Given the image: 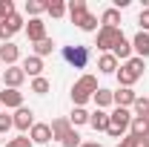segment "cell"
Segmentation results:
<instances>
[{
  "label": "cell",
  "instance_id": "obj_38",
  "mask_svg": "<svg viewBox=\"0 0 149 147\" xmlns=\"http://www.w3.org/2000/svg\"><path fill=\"white\" fill-rule=\"evenodd\" d=\"M80 147H103V144H100V141H83Z\"/></svg>",
  "mask_w": 149,
  "mask_h": 147
},
{
  "label": "cell",
  "instance_id": "obj_16",
  "mask_svg": "<svg viewBox=\"0 0 149 147\" xmlns=\"http://www.w3.org/2000/svg\"><path fill=\"white\" fill-rule=\"evenodd\" d=\"M89 124H92L97 133H106V130H109V112H106V110H95V112H89Z\"/></svg>",
  "mask_w": 149,
  "mask_h": 147
},
{
  "label": "cell",
  "instance_id": "obj_26",
  "mask_svg": "<svg viewBox=\"0 0 149 147\" xmlns=\"http://www.w3.org/2000/svg\"><path fill=\"white\" fill-rule=\"evenodd\" d=\"M49 87H52L49 78H43V75H40V78H32V92H37V95H46Z\"/></svg>",
  "mask_w": 149,
  "mask_h": 147
},
{
  "label": "cell",
  "instance_id": "obj_39",
  "mask_svg": "<svg viewBox=\"0 0 149 147\" xmlns=\"http://www.w3.org/2000/svg\"><path fill=\"white\" fill-rule=\"evenodd\" d=\"M138 147H149V139H138Z\"/></svg>",
  "mask_w": 149,
  "mask_h": 147
},
{
  "label": "cell",
  "instance_id": "obj_27",
  "mask_svg": "<svg viewBox=\"0 0 149 147\" xmlns=\"http://www.w3.org/2000/svg\"><path fill=\"white\" fill-rule=\"evenodd\" d=\"M132 107H135V115H141V118H149V98H141V95H138Z\"/></svg>",
  "mask_w": 149,
  "mask_h": 147
},
{
  "label": "cell",
  "instance_id": "obj_6",
  "mask_svg": "<svg viewBox=\"0 0 149 147\" xmlns=\"http://www.w3.org/2000/svg\"><path fill=\"white\" fill-rule=\"evenodd\" d=\"M23 81H26V72H23L20 66H6V69H3V87H6V90H17Z\"/></svg>",
  "mask_w": 149,
  "mask_h": 147
},
{
  "label": "cell",
  "instance_id": "obj_17",
  "mask_svg": "<svg viewBox=\"0 0 149 147\" xmlns=\"http://www.w3.org/2000/svg\"><path fill=\"white\" fill-rule=\"evenodd\" d=\"M132 52H138V58H149V32H138L135 35Z\"/></svg>",
  "mask_w": 149,
  "mask_h": 147
},
{
  "label": "cell",
  "instance_id": "obj_5",
  "mask_svg": "<svg viewBox=\"0 0 149 147\" xmlns=\"http://www.w3.org/2000/svg\"><path fill=\"white\" fill-rule=\"evenodd\" d=\"M120 37H123L120 29H106V26H100V29H97V43H95V46H97L100 52H112V46H115Z\"/></svg>",
  "mask_w": 149,
  "mask_h": 147
},
{
  "label": "cell",
  "instance_id": "obj_12",
  "mask_svg": "<svg viewBox=\"0 0 149 147\" xmlns=\"http://www.w3.org/2000/svg\"><path fill=\"white\" fill-rule=\"evenodd\" d=\"M66 15L72 18V23L80 26V23L86 20V15H89V12H86V0H72V3L66 6Z\"/></svg>",
  "mask_w": 149,
  "mask_h": 147
},
{
  "label": "cell",
  "instance_id": "obj_18",
  "mask_svg": "<svg viewBox=\"0 0 149 147\" xmlns=\"http://www.w3.org/2000/svg\"><path fill=\"white\" fill-rule=\"evenodd\" d=\"M112 55L118 58V61H129V58H132V43L126 40V37H120V40L112 46Z\"/></svg>",
  "mask_w": 149,
  "mask_h": 147
},
{
  "label": "cell",
  "instance_id": "obj_9",
  "mask_svg": "<svg viewBox=\"0 0 149 147\" xmlns=\"http://www.w3.org/2000/svg\"><path fill=\"white\" fill-rule=\"evenodd\" d=\"M29 139H32V144H49L52 141V127L35 121V127L29 130Z\"/></svg>",
  "mask_w": 149,
  "mask_h": 147
},
{
  "label": "cell",
  "instance_id": "obj_25",
  "mask_svg": "<svg viewBox=\"0 0 149 147\" xmlns=\"http://www.w3.org/2000/svg\"><path fill=\"white\" fill-rule=\"evenodd\" d=\"M46 12H49L52 18H63V15H66V3H63V0H46Z\"/></svg>",
  "mask_w": 149,
  "mask_h": 147
},
{
  "label": "cell",
  "instance_id": "obj_21",
  "mask_svg": "<svg viewBox=\"0 0 149 147\" xmlns=\"http://www.w3.org/2000/svg\"><path fill=\"white\" fill-rule=\"evenodd\" d=\"M49 127H52V139L63 141V136H66V133L72 130V124H69V118H55V121H52Z\"/></svg>",
  "mask_w": 149,
  "mask_h": 147
},
{
  "label": "cell",
  "instance_id": "obj_19",
  "mask_svg": "<svg viewBox=\"0 0 149 147\" xmlns=\"http://www.w3.org/2000/svg\"><path fill=\"white\" fill-rule=\"evenodd\" d=\"M97 69H100V72H118V58L112 55V52H103V55L97 58Z\"/></svg>",
  "mask_w": 149,
  "mask_h": 147
},
{
  "label": "cell",
  "instance_id": "obj_33",
  "mask_svg": "<svg viewBox=\"0 0 149 147\" xmlns=\"http://www.w3.org/2000/svg\"><path fill=\"white\" fill-rule=\"evenodd\" d=\"M6 147H32V139L29 136H17V139H9Z\"/></svg>",
  "mask_w": 149,
  "mask_h": 147
},
{
  "label": "cell",
  "instance_id": "obj_32",
  "mask_svg": "<svg viewBox=\"0 0 149 147\" xmlns=\"http://www.w3.org/2000/svg\"><path fill=\"white\" fill-rule=\"evenodd\" d=\"M12 127H15V118H12L9 112H0V136H3V133H9Z\"/></svg>",
  "mask_w": 149,
  "mask_h": 147
},
{
  "label": "cell",
  "instance_id": "obj_37",
  "mask_svg": "<svg viewBox=\"0 0 149 147\" xmlns=\"http://www.w3.org/2000/svg\"><path fill=\"white\" fill-rule=\"evenodd\" d=\"M118 147H138V139H135V136H129V133H126V136L120 139V144H118Z\"/></svg>",
  "mask_w": 149,
  "mask_h": 147
},
{
  "label": "cell",
  "instance_id": "obj_29",
  "mask_svg": "<svg viewBox=\"0 0 149 147\" xmlns=\"http://www.w3.org/2000/svg\"><path fill=\"white\" fill-rule=\"evenodd\" d=\"M3 23H6V26H9L12 32H20V29H26V23H23V18H20L17 12H15V15H9V18L3 20Z\"/></svg>",
  "mask_w": 149,
  "mask_h": 147
},
{
  "label": "cell",
  "instance_id": "obj_22",
  "mask_svg": "<svg viewBox=\"0 0 149 147\" xmlns=\"http://www.w3.org/2000/svg\"><path fill=\"white\" fill-rule=\"evenodd\" d=\"M118 23H120V12L118 9H106L100 15V26H106V29H118Z\"/></svg>",
  "mask_w": 149,
  "mask_h": 147
},
{
  "label": "cell",
  "instance_id": "obj_10",
  "mask_svg": "<svg viewBox=\"0 0 149 147\" xmlns=\"http://www.w3.org/2000/svg\"><path fill=\"white\" fill-rule=\"evenodd\" d=\"M26 37L32 40V43H40L43 37H46V23L40 18H32L29 23H26Z\"/></svg>",
  "mask_w": 149,
  "mask_h": 147
},
{
  "label": "cell",
  "instance_id": "obj_20",
  "mask_svg": "<svg viewBox=\"0 0 149 147\" xmlns=\"http://www.w3.org/2000/svg\"><path fill=\"white\" fill-rule=\"evenodd\" d=\"M92 101L97 104V110H106L115 104V98H112V90H103V87H97V92L92 95Z\"/></svg>",
  "mask_w": 149,
  "mask_h": 147
},
{
  "label": "cell",
  "instance_id": "obj_15",
  "mask_svg": "<svg viewBox=\"0 0 149 147\" xmlns=\"http://www.w3.org/2000/svg\"><path fill=\"white\" fill-rule=\"evenodd\" d=\"M129 136H135V139H149V118H141V115H132V124H129Z\"/></svg>",
  "mask_w": 149,
  "mask_h": 147
},
{
  "label": "cell",
  "instance_id": "obj_31",
  "mask_svg": "<svg viewBox=\"0 0 149 147\" xmlns=\"http://www.w3.org/2000/svg\"><path fill=\"white\" fill-rule=\"evenodd\" d=\"M9 15H15V3L12 0H0V23L9 18Z\"/></svg>",
  "mask_w": 149,
  "mask_h": 147
},
{
  "label": "cell",
  "instance_id": "obj_14",
  "mask_svg": "<svg viewBox=\"0 0 149 147\" xmlns=\"http://www.w3.org/2000/svg\"><path fill=\"white\" fill-rule=\"evenodd\" d=\"M20 69L26 72V78L32 75V78H40V72H43V58H37V55H29L23 64H20Z\"/></svg>",
  "mask_w": 149,
  "mask_h": 147
},
{
  "label": "cell",
  "instance_id": "obj_34",
  "mask_svg": "<svg viewBox=\"0 0 149 147\" xmlns=\"http://www.w3.org/2000/svg\"><path fill=\"white\" fill-rule=\"evenodd\" d=\"M80 29H83V32H97V18H95V15H86V20L80 23Z\"/></svg>",
  "mask_w": 149,
  "mask_h": 147
},
{
  "label": "cell",
  "instance_id": "obj_1",
  "mask_svg": "<svg viewBox=\"0 0 149 147\" xmlns=\"http://www.w3.org/2000/svg\"><path fill=\"white\" fill-rule=\"evenodd\" d=\"M95 92H97V78H95V75H80V78L74 81V87H72V101H74V107H83Z\"/></svg>",
  "mask_w": 149,
  "mask_h": 147
},
{
  "label": "cell",
  "instance_id": "obj_4",
  "mask_svg": "<svg viewBox=\"0 0 149 147\" xmlns=\"http://www.w3.org/2000/svg\"><path fill=\"white\" fill-rule=\"evenodd\" d=\"M63 58H66V64H72L74 69H83L86 64H89V49L86 46H63Z\"/></svg>",
  "mask_w": 149,
  "mask_h": 147
},
{
  "label": "cell",
  "instance_id": "obj_36",
  "mask_svg": "<svg viewBox=\"0 0 149 147\" xmlns=\"http://www.w3.org/2000/svg\"><path fill=\"white\" fill-rule=\"evenodd\" d=\"M12 35H15V32H12L6 23H0V40H3V43H9V40H12Z\"/></svg>",
  "mask_w": 149,
  "mask_h": 147
},
{
  "label": "cell",
  "instance_id": "obj_8",
  "mask_svg": "<svg viewBox=\"0 0 149 147\" xmlns=\"http://www.w3.org/2000/svg\"><path fill=\"white\" fill-rule=\"evenodd\" d=\"M12 118H15V127H17L20 133H26V130L35 127V110H29V107H20Z\"/></svg>",
  "mask_w": 149,
  "mask_h": 147
},
{
  "label": "cell",
  "instance_id": "obj_2",
  "mask_svg": "<svg viewBox=\"0 0 149 147\" xmlns=\"http://www.w3.org/2000/svg\"><path fill=\"white\" fill-rule=\"evenodd\" d=\"M143 69H146V66H143V58H138V55L129 58V61H126V64H123V66L115 72V75H118V84L132 90V84H135V81L143 75Z\"/></svg>",
  "mask_w": 149,
  "mask_h": 147
},
{
  "label": "cell",
  "instance_id": "obj_7",
  "mask_svg": "<svg viewBox=\"0 0 149 147\" xmlns=\"http://www.w3.org/2000/svg\"><path fill=\"white\" fill-rule=\"evenodd\" d=\"M0 107H6V110H20V107H23V92L3 87V92H0Z\"/></svg>",
  "mask_w": 149,
  "mask_h": 147
},
{
  "label": "cell",
  "instance_id": "obj_24",
  "mask_svg": "<svg viewBox=\"0 0 149 147\" xmlns=\"http://www.w3.org/2000/svg\"><path fill=\"white\" fill-rule=\"evenodd\" d=\"M69 124H72V127L89 124V112L83 110V107H74V110H72V115H69Z\"/></svg>",
  "mask_w": 149,
  "mask_h": 147
},
{
  "label": "cell",
  "instance_id": "obj_30",
  "mask_svg": "<svg viewBox=\"0 0 149 147\" xmlns=\"http://www.w3.org/2000/svg\"><path fill=\"white\" fill-rule=\"evenodd\" d=\"M60 144H63V147H80V144H83V141H80V136H77V130H69V133H66V136H63V141H60Z\"/></svg>",
  "mask_w": 149,
  "mask_h": 147
},
{
  "label": "cell",
  "instance_id": "obj_28",
  "mask_svg": "<svg viewBox=\"0 0 149 147\" xmlns=\"http://www.w3.org/2000/svg\"><path fill=\"white\" fill-rule=\"evenodd\" d=\"M40 12H46V3H43V0H26V15L37 18Z\"/></svg>",
  "mask_w": 149,
  "mask_h": 147
},
{
  "label": "cell",
  "instance_id": "obj_3",
  "mask_svg": "<svg viewBox=\"0 0 149 147\" xmlns=\"http://www.w3.org/2000/svg\"><path fill=\"white\" fill-rule=\"evenodd\" d=\"M129 124H132V112L123 110V107H115V110L109 112V133L112 139H120V136H126L129 133Z\"/></svg>",
  "mask_w": 149,
  "mask_h": 147
},
{
  "label": "cell",
  "instance_id": "obj_11",
  "mask_svg": "<svg viewBox=\"0 0 149 147\" xmlns=\"http://www.w3.org/2000/svg\"><path fill=\"white\" fill-rule=\"evenodd\" d=\"M17 58H20V49L9 40V43H0V64L6 66H17Z\"/></svg>",
  "mask_w": 149,
  "mask_h": 147
},
{
  "label": "cell",
  "instance_id": "obj_23",
  "mask_svg": "<svg viewBox=\"0 0 149 147\" xmlns=\"http://www.w3.org/2000/svg\"><path fill=\"white\" fill-rule=\"evenodd\" d=\"M55 52V40L52 37H43L40 43H35V55L37 58H46V55H52Z\"/></svg>",
  "mask_w": 149,
  "mask_h": 147
},
{
  "label": "cell",
  "instance_id": "obj_35",
  "mask_svg": "<svg viewBox=\"0 0 149 147\" xmlns=\"http://www.w3.org/2000/svg\"><path fill=\"white\" fill-rule=\"evenodd\" d=\"M138 23H141V32H149V9H143V12H141Z\"/></svg>",
  "mask_w": 149,
  "mask_h": 147
},
{
  "label": "cell",
  "instance_id": "obj_13",
  "mask_svg": "<svg viewBox=\"0 0 149 147\" xmlns=\"http://www.w3.org/2000/svg\"><path fill=\"white\" fill-rule=\"evenodd\" d=\"M112 98H115V104H118V107L129 110L132 104H135V98H138V92H135V90H129V87H120L118 92H112Z\"/></svg>",
  "mask_w": 149,
  "mask_h": 147
}]
</instances>
